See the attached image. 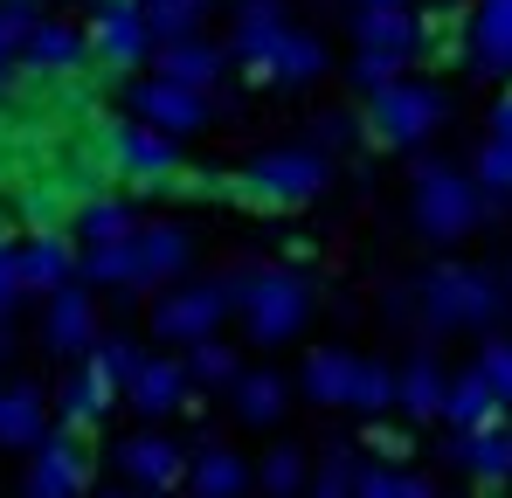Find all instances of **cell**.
Masks as SVG:
<instances>
[{"label": "cell", "mask_w": 512, "mask_h": 498, "mask_svg": "<svg viewBox=\"0 0 512 498\" xmlns=\"http://www.w3.org/2000/svg\"><path fill=\"white\" fill-rule=\"evenodd\" d=\"M194 263V229L187 222H139L125 243L84 249V284H104V291H167L180 284V270Z\"/></svg>", "instance_id": "obj_1"}, {"label": "cell", "mask_w": 512, "mask_h": 498, "mask_svg": "<svg viewBox=\"0 0 512 498\" xmlns=\"http://www.w3.org/2000/svg\"><path fill=\"white\" fill-rule=\"evenodd\" d=\"M326 180H333V153H319L312 139L305 146H270L250 166H236L229 201L250 208V215H298L326 194Z\"/></svg>", "instance_id": "obj_2"}, {"label": "cell", "mask_w": 512, "mask_h": 498, "mask_svg": "<svg viewBox=\"0 0 512 498\" xmlns=\"http://www.w3.org/2000/svg\"><path fill=\"white\" fill-rule=\"evenodd\" d=\"M229 291H236V319L250 346H291L312 326V284L291 263H243L229 270Z\"/></svg>", "instance_id": "obj_3"}, {"label": "cell", "mask_w": 512, "mask_h": 498, "mask_svg": "<svg viewBox=\"0 0 512 498\" xmlns=\"http://www.w3.org/2000/svg\"><path fill=\"white\" fill-rule=\"evenodd\" d=\"M90 35V56H97V70L104 77H139L153 56H160V28H153V14L139 7V0H97L84 21Z\"/></svg>", "instance_id": "obj_4"}, {"label": "cell", "mask_w": 512, "mask_h": 498, "mask_svg": "<svg viewBox=\"0 0 512 498\" xmlns=\"http://www.w3.org/2000/svg\"><path fill=\"white\" fill-rule=\"evenodd\" d=\"M111 160H118V187L132 194V201H167L173 173H180V139L160 132V125H146V118H118L111 125Z\"/></svg>", "instance_id": "obj_5"}, {"label": "cell", "mask_w": 512, "mask_h": 498, "mask_svg": "<svg viewBox=\"0 0 512 498\" xmlns=\"http://www.w3.org/2000/svg\"><path fill=\"white\" fill-rule=\"evenodd\" d=\"M436 118H443V97H436V83H388V90H374L367 104H360V125H367V139L374 146H388V153H416L429 132H436Z\"/></svg>", "instance_id": "obj_6"}, {"label": "cell", "mask_w": 512, "mask_h": 498, "mask_svg": "<svg viewBox=\"0 0 512 498\" xmlns=\"http://www.w3.org/2000/svg\"><path fill=\"white\" fill-rule=\"evenodd\" d=\"M478 215H485V201H478V180H471V173H457V166H423V173H416V187H409V222L423 229L429 243L471 236Z\"/></svg>", "instance_id": "obj_7"}, {"label": "cell", "mask_w": 512, "mask_h": 498, "mask_svg": "<svg viewBox=\"0 0 512 498\" xmlns=\"http://www.w3.org/2000/svg\"><path fill=\"white\" fill-rule=\"evenodd\" d=\"M236 312V291H229V277H194V284H167L160 291V305H153V339H167V346H201V339H215L222 319Z\"/></svg>", "instance_id": "obj_8"}, {"label": "cell", "mask_w": 512, "mask_h": 498, "mask_svg": "<svg viewBox=\"0 0 512 498\" xmlns=\"http://www.w3.org/2000/svg\"><path fill=\"white\" fill-rule=\"evenodd\" d=\"M111 471H118V485H132V492L173 498L187 485L194 457H187L173 436H160V429H139V436H118V443H111Z\"/></svg>", "instance_id": "obj_9"}, {"label": "cell", "mask_w": 512, "mask_h": 498, "mask_svg": "<svg viewBox=\"0 0 512 498\" xmlns=\"http://www.w3.org/2000/svg\"><path fill=\"white\" fill-rule=\"evenodd\" d=\"M42 346H49L56 360H90V353L104 346V305H97L90 284L49 291V305H42Z\"/></svg>", "instance_id": "obj_10"}, {"label": "cell", "mask_w": 512, "mask_h": 498, "mask_svg": "<svg viewBox=\"0 0 512 498\" xmlns=\"http://www.w3.org/2000/svg\"><path fill=\"white\" fill-rule=\"evenodd\" d=\"M416 298H423L429 326H485V319H492V284H485L478 270H464V263H436V270H423Z\"/></svg>", "instance_id": "obj_11"}, {"label": "cell", "mask_w": 512, "mask_h": 498, "mask_svg": "<svg viewBox=\"0 0 512 498\" xmlns=\"http://www.w3.org/2000/svg\"><path fill=\"white\" fill-rule=\"evenodd\" d=\"M14 270H21V284L28 291H63V284H77V270H84V243H77V229H14Z\"/></svg>", "instance_id": "obj_12"}, {"label": "cell", "mask_w": 512, "mask_h": 498, "mask_svg": "<svg viewBox=\"0 0 512 498\" xmlns=\"http://www.w3.org/2000/svg\"><path fill=\"white\" fill-rule=\"evenodd\" d=\"M84 492H90V436L56 429L42 450H28L21 498H84Z\"/></svg>", "instance_id": "obj_13"}, {"label": "cell", "mask_w": 512, "mask_h": 498, "mask_svg": "<svg viewBox=\"0 0 512 498\" xmlns=\"http://www.w3.org/2000/svg\"><path fill=\"white\" fill-rule=\"evenodd\" d=\"M132 118L160 125V132H173V139H194V132L215 118V104H208V90H194V83L139 77V83H132Z\"/></svg>", "instance_id": "obj_14"}, {"label": "cell", "mask_w": 512, "mask_h": 498, "mask_svg": "<svg viewBox=\"0 0 512 498\" xmlns=\"http://www.w3.org/2000/svg\"><path fill=\"white\" fill-rule=\"evenodd\" d=\"M118 395H125V388H118V381H111L97 360H77V367L56 381V395H49V402H56V429H70V436H90Z\"/></svg>", "instance_id": "obj_15"}, {"label": "cell", "mask_w": 512, "mask_h": 498, "mask_svg": "<svg viewBox=\"0 0 512 498\" xmlns=\"http://www.w3.org/2000/svg\"><path fill=\"white\" fill-rule=\"evenodd\" d=\"M194 374H187V360H173V353H146L139 360V374L125 381V402L139 415H180V409H194Z\"/></svg>", "instance_id": "obj_16"}, {"label": "cell", "mask_w": 512, "mask_h": 498, "mask_svg": "<svg viewBox=\"0 0 512 498\" xmlns=\"http://www.w3.org/2000/svg\"><path fill=\"white\" fill-rule=\"evenodd\" d=\"M243 77H256L263 90H305V83L326 77V49H319V35L284 28V35H277V49H270L256 70H243Z\"/></svg>", "instance_id": "obj_17"}, {"label": "cell", "mask_w": 512, "mask_h": 498, "mask_svg": "<svg viewBox=\"0 0 512 498\" xmlns=\"http://www.w3.org/2000/svg\"><path fill=\"white\" fill-rule=\"evenodd\" d=\"M360 353H346V346H319V353H305V374H298V388H305V402L312 409H346L353 415V388H360Z\"/></svg>", "instance_id": "obj_18"}, {"label": "cell", "mask_w": 512, "mask_h": 498, "mask_svg": "<svg viewBox=\"0 0 512 498\" xmlns=\"http://www.w3.org/2000/svg\"><path fill=\"white\" fill-rule=\"evenodd\" d=\"M56 436V402L42 388H0V450H42Z\"/></svg>", "instance_id": "obj_19"}, {"label": "cell", "mask_w": 512, "mask_h": 498, "mask_svg": "<svg viewBox=\"0 0 512 498\" xmlns=\"http://www.w3.org/2000/svg\"><path fill=\"white\" fill-rule=\"evenodd\" d=\"M256 492V464L229 443H201L194 471H187V498H250Z\"/></svg>", "instance_id": "obj_20"}, {"label": "cell", "mask_w": 512, "mask_h": 498, "mask_svg": "<svg viewBox=\"0 0 512 498\" xmlns=\"http://www.w3.org/2000/svg\"><path fill=\"white\" fill-rule=\"evenodd\" d=\"M21 63H35V70H90L97 56H90L84 21H56V14H42V21L28 28V42H21Z\"/></svg>", "instance_id": "obj_21"}, {"label": "cell", "mask_w": 512, "mask_h": 498, "mask_svg": "<svg viewBox=\"0 0 512 498\" xmlns=\"http://www.w3.org/2000/svg\"><path fill=\"white\" fill-rule=\"evenodd\" d=\"M222 70H229V49H215L201 35H173V42H160V56H153V77L194 83V90H215Z\"/></svg>", "instance_id": "obj_22"}, {"label": "cell", "mask_w": 512, "mask_h": 498, "mask_svg": "<svg viewBox=\"0 0 512 498\" xmlns=\"http://www.w3.org/2000/svg\"><path fill=\"white\" fill-rule=\"evenodd\" d=\"M284 28H291L284 0H243V7H236V28H229V56H236L243 70H256V63L277 49Z\"/></svg>", "instance_id": "obj_23"}, {"label": "cell", "mask_w": 512, "mask_h": 498, "mask_svg": "<svg viewBox=\"0 0 512 498\" xmlns=\"http://www.w3.org/2000/svg\"><path fill=\"white\" fill-rule=\"evenodd\" d=\"M229 409H236L243 429H277L284 409H291V381H284V374H270V367H250V374L229 388Z\"/></svg>", "instance_id": "obj_24"}, {"label": "cell", "mask_w": 512, "mask_h": 498, "mask_svg": "<svg viewBox=\"0 0 512 498\" xmlns=\"http://www.w3.org/2000/svg\"><path fill=\"white\" fill-rule=\"evenodd\" d=\"M443 395H450V381H443V367L429 353H409L395 367V409L409 415V422H436L443 415Z\"/></svg>", "instance_id": "obj_25"}, {"label": "cell", "mask_w": 512, "mask_h": 498, "mask_svg": "<svg viewBox=\"0 0 512 498\" xmlns=\"http://www.w3.org/2000/svg\"><path fill=\"white\" fill-rule=\"evenodd\" d=\"M499 395H492V381H485V367H471V374H457L450 381V395H443V422L457 429V436H478V429H492L499 422Z\"/></svg>", "instance_id": "obj_26"}, {"label": "cell", "mask_w": 512, "mask_h": 498, "mask_svg": "<svg viewBox=\"0 0 512 498\" xmlns=\"http://www.w3.org/2000/svg\"><path fill=\"white\" fill-rule=\"evenodd\" d=\"M353 42H360V49L416 56V49H423V21H416L409 7H360V14H353Z\"/></svg>", "instance_id": "obj_27"}, {"label": "cell", "mask_w": 512, "mask_h": 498, "mask_svg": "<svg viewBox=\"0 0 512 498\" xmlns=\"http://www.w3.org/2000/svg\"><path fill=\"white\" fill-rule=\"evenodd\" d=\"M312 464L319 457H305V443H270L256 457V492L263 498H305L312 492Z\"/></svg>", "instance_id": "obj_28"}, {"label": "cell", "mask_w": 512, "mask_h": 498, "mask_svg": "<svg viewBox=\"0 0 512 498\" xmlns=\"http://www.w3.org/2000/svg\"><path fill=\"white\" fill-rule=\"evenodd\" d=\"M132 229H139V201H132V194H104V201H90L84 215H77V243L84 249L125 243Z\"/></svg>", "instance_id": "obj_29"}, {"label": "cell", "mask_w": 512, "mask_h": 498, "mask_svg": "<svg viewBox=\"0 0 512 498\" xmlns=\"http://www.w3.org/2000/svg\"><path fill=\"white\" fill-rule=\"evenodd\" d=\"M457 464L471 485H499V478H512V436H499V429L457 436Z\"/></svg>", "instance_id": "obj_30"}, {"label": "cell", "mask_w": 512, "mask_h": 498, "mask_svg": "<svg viewBox=\"0 0 512 498\" xmlns=\"http://www.w3.org/2000/svg\"><path fill=\"white\" fill-rule=\"evenodd\" d=\"M180 360H187L194 388H222V395H229V388L250 374V367H243V353H236V346H222V339H201V346H187Z\"/></svg>", "instance_id": "obj_31"}, {"label": "cell", "mask_w": 512, "mask_h": 498, "mask_svg": "<svg viewBox=\"0 0 512 498\" xmlns=\"http://www.w3.org/2000/svg\"><path fill=\"white\" fill-rule=\"evenodd\" d=\"M471 42L492 70H512V0H485L478 21H471Z\"/></svg>", "instance_id": "obj_32"}, {"label": "cell", "mask_w": 512, "mask_h": 498, "mask_svg": "<svg viewBox=\"0 0 512 498\" xmlns=\"http://www.w3.org/2000/svg\"><path fill=\"white\" fill-rule=\"evenodd\" d=\"M360 478H367V457H353V450H326V457L312 464V492H305V498H360Z\"/></svg>", "instance_id": "obj_33"}, {"label": "cell", "mask_w": 512, "mask_h": 498, "mask_svg": "<svg viewBox=\"0 0 512 498\" xmlns=\"http://www.w3.org/2000/svg\"><path fill=\"white\" fill-rule=\"evenodd\" d=\"M360 498H436V485L416 478V471H402V464H367Z\"/></svg>", "instance_id": "obj_34"}, {"label": "cell", "mask_w": 512, "mask_h": 498, "mask_svg": "<svg viewBox=\"0 0 512 498\" xmlns=\"http://www.w3.org/2000/svg\"><path fill=\"white\" fill-rule=\"evenodd\" d=\"M416 56H395V49H353V83L374 97V90H388V83H402V70H409Z\"/></svg>", "instance_id": "obj_35"}, {"label": "cell", "mask_w": 512, "mask_h": 498, "mask_svg": "<svg viewBox=\"0 0 512 498\" xmlns=\"http://www.w3.org/2000/svg\"><path fill=\"white\" fill-rule=\"evenodd\" d=\"M139 7L153 14L160 42H173V35H194V28H201V14H208L215 0H139Z\"/></svg>", "instance_id": "obj_36"}, {"label": "cell", "mask_w": 512, "mask_h": 498, "mask_svg": "<svg viewBox=\"0 0 512 498\" xmlns=\"http://www.w3.org/2000/svg\"><path fill=\"white\" fill-rule=\"evenodd\" d=\"M360 132H367V125H360L353 111H326V118L312 125V146H319V153H346V146H360Z\"/></svg>", "instance_id": "obj_37"}, {"label": "cell", "mask_w": 512, "mask_h": 498, "mask_svg": "<svg viewBox=\"0 0 512 498\" xmlns=\"http://www.w3.org/2000/svg\"><path fill=\"white\" fill-rule=\"evenodd\" d=\"M28 305V284L14 270V236H0V326H14V312Z\"/></svg>", "instance_id": "obj_38"}, {"label": "cell", "mask_w": 512, "mask_h": 498, "mask_svg": "<svg viewBox=\"0 0 512 498\" xmlns=\"http://www.w3.org/2000/svg\"><path fill=\"white\" fill-rule=\"evenodd\" d=\"M478 367H485L492 395H499V402H512V346H506V339H492V346L478 353Z\"/></svg>", "instance_id": "obj_39"}, {"label": "cell", "mask_w": 512, "mask_h": 498, "mask_svg": "<svg viewBox=\"0 0 512 498\" xmlns=\"http://www.w3.org/2000/svg\"><path fill=\"white\" fill-rule=\"evenodd\" d=\"M21 42H28V28H21V21H7V14H0V77H7V70H14V56H21Z\"/></svg>", "instance_id": "obj_40"}, {"label": "cell", "mask_w": 512, "mask_h": 498, "mask_svg": "<svg viewBox=\"0 0 512 498\" xmlns=\"http://www.w3.org/2000/svg\"><path fill=\"white\" fill-rule=\"evenodd\" d=\"M42 7H49V0H0V14H7V21H21V28H35V21H42Z\"/></svg>", "instance_id": "obj_41"}, {"label": "cell", "mask_w": 512, "mask_h": 498, "mask_svg": "<svg viewBox=\"0 0 512 498\" xmlns=\"http://www.w3.org/2000/svg\"><path fill=\"white\" fill-rule=\"evenodd\" d=\"M277 256H284V263H312V236H284Z\"/></svg>", "instance_id": "obj_42"}, {"label": "cell", "mask_w": 512, "mask_h": 498, "mask_svg": "<svg viewBox=\"0 0 512 498\" xmlns=\"http://www.w3.org/2000/svg\"><path fill=\"white\" fill-rule=\"evenodd\" d=\"M97 498H146V492H132V485H118V492H97Z\"/></svg>", "instance_id": "obj_43"}, {"label": "cell", "mask_w": 512, "mask_h": 498, "mask_svg": "<svg viewBox=\"0 0 512 498\" xmlns=\"http://www.w3.org/2000/svg\"><path fill=\"white\" fill-rule=\"evenodd\" d=\"M360 7H409V0H360Z\"/></svg>", "instance_id": "obj_44"}]
</instances>
